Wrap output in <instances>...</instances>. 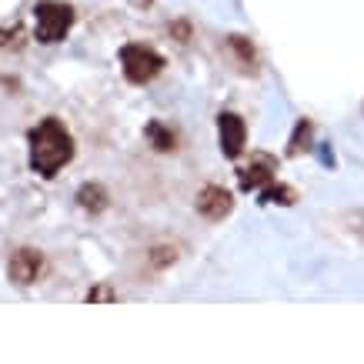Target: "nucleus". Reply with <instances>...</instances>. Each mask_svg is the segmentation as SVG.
Segmentation results:
<instances>
[{
  "instance_id": "f257e3e1",
  "label": "nucleus",
  "mask_w": 364,
  "mask_h": 364,
  "mask_svg": "<svg viewBox=\"0 0 364 364\" xmlns=\"http://www.w3.org/2000/svg\"><path fill=\"white\" fill-rule=\"evenodd\" d=\"M27 144H31V167L41 177H57L60 167H67L74 157V137L67 134V127L57 117H47L37 124Z\"/></svg>"
},
{
  "instance_id": "f03ea898",
  "label": "nucleus",
  "mask_w": 364,
  "mask_h": 364,
  "mask_svg": "<svg viewBox=\"0 0 364 364\" xmlns=\"http://www.w3.org/2000/svg\"><path fill=\"white\" fill-rule=\"evenodd\" d=\"M74 27V7L64 0H41L33 7V33L41 44H60Z\"/></svg>"
},
{
  "instance_id": "7ed1b4c3",
  "label": "nucleus",
  "mask_w": 364,
  "mask_h": 364,
  "mask_svg": "<svg viewBox=\"0 0 364 364\" xmlns=\"http://www.w3.org/2000/svg\"><path fill=\"white\" fill-rule=\"evenodd\" d=\"M121 67H124V77L131 80V84H151L164 70V57L147 44H124Z\"/></svg>"
},
{
  "instance_id": "20e7f679",
  "label": "nucleus",
  "mask_w": 364,
  "mask_h": 364,
  "mask_svg": "<svg viewBox=\"0 0 364 364\" xmlns=\"http://www.w3.org/2000/svg\"><path fill=\"white\" fill-rule=\"evenodd\" d=\"M44 271V254L33 251V247H21V251L11 254V261H7V274H11L14 284H33L37 277Z\"/></svg>"
},
{
  "instance_id": "39448f33",
  "label": "nucleus",
  "mask_w": 364,
  "mask_h": 364,
  "mask_svg": "<svg viewBox=\"0 0 364 364\" xmlns=\"http://www.w3.org/2000/svg\"><path fill=\"white\" fill-rule=\"evenodd\" d=\"M218 134H221V151L224 157H241L244 147H247V127H244V121L237 117V114H228L224 111L221 117H218Z\"/></svg>"
},
{
  "instance_id": "423d86ee",
  "label": "nucleus",
  "mask_w": 364,
  "mask_h": 364,
  "mask_svg": "<svg viewBox=\"0 0 364 364\" xmlns=\"http://www.w3.org/2000/svg\"><path fill=\"white\" fill-rule=\"evenodd\" d=\"M231 208H234V198L224 188H218V184H208V188L198 194V210L208 218V221H221V218H228Z\"/></svg>"
},
{
  "instance_id": "0eeeda50",
  "label": "nucleus",
  "mask_w": 364,
  "mask_h": 364,
  "mask_svg": "<svg viewBox=\"0 0 364 364\" xmlns=\"http://www.w3.org/2000/svg\"><path fill=\"white\" fill-rule=\"evenodd\" d=\"M274 167H277V161L271 154H257L251 164L241 171V188L244 191H261V188H267V184L274 181Z\"/></svg>"
},
{
  "instance_id": "6e6552de",
  "label": "nucleus",
  "mask_w": 364,
  "mask_h": 364,
  "mask_svg": "<svg viewBox=\"0 0 364 364\" xmlns=\"http://www.w3.org/2000/svg\"><path fill=\"white\" fill-rule=\"evenodd\" d=\"M77 200H80V208L90 210V214H97V210L107 208V191L100 188V184H84V188L77 191Z\"/></svg>"
},
{
  "instance_id": "1a4fd4ad",
  "label": "nucleus",
  "mask_w": 364,
  "mask_h": 364,
  "mask_svg": "<svg viewBox=\"0 0 364 364\" xmlns=\"http://www.w3.org/2000/svg\"><path fill=\"white\" fill-rule=\"evenodd\" d=\"M147 137L154 141V147L157 151H174V144H177V137L171 131H167L161 121H154V124H147Z\"/></svg>"
},
{
  "instance_id": "9d476101",
  "label": "nucleus",
  "mask_w": 364,
  "mask_h": 364,
  "mask_svg": "<svg viewBox=\"0 0 364 364\" xmlns=\"http://www.w3.org/2000/svg\"><path fill=\"white\" fill-rule=\"evenodd\" d=\"M308 144H311V121L304 117V121H298V127H294V134H291L287 147H291V154H301Z\"/></svg>"
},
{
  "instance_id": "9b49d317",
  "label": "nucleus",
  "mask_w": 364,
  "mask_h": 364,
  "mask_svg": "<svg viewBox=\"0 0 364 364\" xmlns=\"http://www.w3.org/2000/svg\"><path fill=\"white\" fill-rule=\"evenodd\" d=\"M261 200L264 204H294V191L284 188V184H271V188L261 191Z\"/></svg>"
},
{
  "instance_id": "f8f14e48",
  "label": "nucleus",
  "mask_w": 364,
  "mask_h": 364,
  "mask_svg": "<svg viewBox=\"0 0 364 364\" xmlns=\"http://www.w3.org/2000/svg\"><path fill=\"white\" fill-rule=\"evenodd\" d=\"M231 47H234V50H237V57H241L244 64H247V67H254V60H257V57H254V47L247 44L244 37H231Z\"/></svg>"
},
{
  "instance_id": "ddd939ff",
  "label": "nucleus",
  "mask_w": 364,
  "mask_h": 364,
  "mask_svg": "<svg viewBox=\"0 0 364 364\" xmlns=\"http://www.w3.org/2000/svg\"><path fill=\"white\" fill-rule=\"evenodd\" d=\"M174 257H177V251H174V247H157V251H154V257H151V264H154V267H164V264H171Z\"/></svg>"
},
{
  "instance_id": "4468645a",
  "label": "nucleus",
  "mask_w": 364,
  "mask_h": 364,
  "mask_svg": "<svg viewBox=\"0 0 364 364\" xmlns=\"http://www.w3.org/2000/svg\"><path fill=\"white\" fill-rule=\"evenodd\" d=\"M87 301H90V304H97V301H117V294H114L111 287H90Z\"/></svg>"
}]
</instances>
